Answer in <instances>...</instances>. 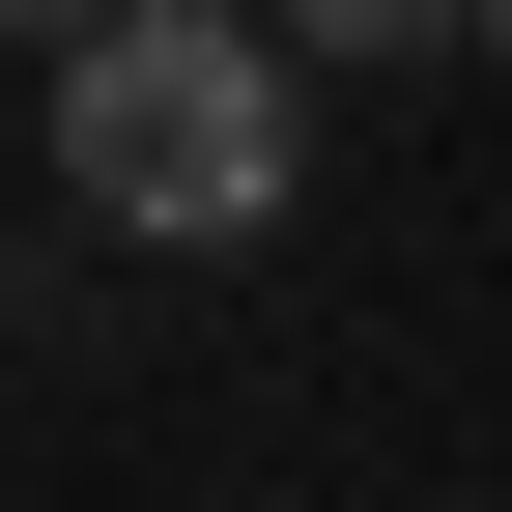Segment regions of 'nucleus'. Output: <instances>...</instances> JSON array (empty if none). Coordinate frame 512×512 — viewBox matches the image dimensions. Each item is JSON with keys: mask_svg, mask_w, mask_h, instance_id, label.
<instances>
[{"mask_svg": "<svg viewBox=\"0 0 512 512\" xmlns=\"http://www.w3.org/2000/svg\"><path fill=\"white\" fill-rule=\"evenodd\" d=\"M313 57L256 29V0H86L57 29V200H86L114 256H256L285 228V171H313Z\"/></svg>", "mask_w": 512, "mask_h": 512, "instance_id": "obj_1", "label": "nucleus"}, {"mask_svg": "<svg viewBox=\"0 0 512 512\" xmlns=\"http://www.w3.org/2000/svg\"><path fill=\"white\" fill-rule=\"evenodd\" d=\"M256 29H285V57H427L456 0H256Z\"/></svg>", "mask_w": 512, "mask_h": 512, "instance_id": "obj_2", "label": "nucleus"}, {"mask_svg": "<svg viewBox=\"0 0 512 512\" xmlns=\"http://www.w3.org/2000/svg\"><path fill=\"white\" fill-rule=\"evenodd\" d=\"M0 29H29V57H57V29H86V0H0Z\"/></svg>", "mask_w": 512, "mask_h": 512, "instance_id": "obj_3", "label": "nucleus"}, {"mask_svg": "<svg viewBox=\"0 0 512 512\" xmlns=\"http://www.w3.org/2000/svg\"><path fill=\"white\" fill-rule=\"evenodd\" d=\"M456 29H484V57H512V0H456Z\"/></svg>", "mask_w": 512, "mask_h": 512, "instance_id": "obj_4", "label": "nucleus"}]
</instances>
